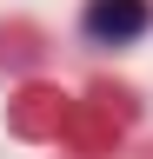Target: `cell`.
<instances>
[{
	"instance_id": "obj_1",
	"label": "cell",
	"mask_w": 153,
	"mask_h": 159,
	"mask_svg": "<svg viewBox=\"0 0 153 159\" xmlns=\"http://www.w3.org/2000/svg\"><path fill=\"white\" fill-rule=\"evenodd\" d=\"M87 33L93 40H133V33H146V7L140 0H93L87 7Z\"/></svg>"
}]
</instances>
